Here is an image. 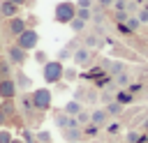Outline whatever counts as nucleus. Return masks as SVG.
<instances>
[{
	"label": "nucleus",
	"instance_id": "nucleus-1",
	"mask_svg": "<svg viewBox=\"0 0 148 143\" xmlns=\"http://www.w3.org/2000/svg\"><path fill=\"white\" fill-rule=\"evenodd\" d=\"M76 16V5L72 0H62L56 5L53 9V21L56 23H62V25H69V21Z\"/></svg>",
	"mask_w": 148,
	"mask_h": 143
},
{
	"label": "nucleus",
	"instance_id": "nucleus-2",
	"mask_svg": "<svg viewBox=\"0 0 148 143\" xmlns=\"http://www.w3.org/2000/svg\"><path fill=\"white\" fill-rule=\"evenodd\" d=\"M62 72H65V65L60 60H49L46 65H42V76L49 85H56L62 81Z\"/></svg>",
	"mask_w": 148,
	"mask_h": 143
},
{
	"label": "nucleus",
	"instance_id": "nucleus-3",
	"mask_svg": "<svg viewBox=\"0 0 148 143\" xmlns=\"http://www.w3.org/2000/svg\"><path fill=\"white\" fill-rule=\"evenodd\" d=\"M30 99H32V106L39 111V113H46L53 104V92L49 88H37L30 92Z\"/></svg>",
	"mask_w": 148,
	"mask_h": 143
},
{
	"label": "nucleus",
	"instance_id": "nucleus-4",
	"mask_svg": "<svg viewBox=\"0 0 148 143\" xmlns=\"http://www.w3.org/2000/svg\"><path fill=\"white\" fill-rule=\"evenodd\" d=\"M18 106H21L18 113H23V118H25L30 125H39V122H42V113L32 106L30 95H21V97H18Z\"/></svg>",
	"mask_w": 148,
	"mask_h": 143
},
{
	"label": "nucleus",
	"instance_id": "nucleus-5",
	"mask_svg": "<svg viewBox=\"0 0 148 143\" xmlns=\"http://www.w3.org/2000/svg\"><path fill=\"white\" fill-rule=\"evenodd\" d=\"M14 44L30 53V51H35V48H37V44H39V32H37L35 28H25V30L16 37V42H14Z\"/></svg>",
	"mask_w": 148,
	"mask_h": 143
},
{
	"label": "nucleus",
	"instance_id": "nucleus-6",
	"mask_svg": "<svg viewBox=\"0 0 148 143\" xmlns=\"http://www.w3.org/2000/svg\"><path fill=\"white\" fill-rule=\"evenodd\" d=\"M7 60L18 69V67H23V65L28 62V51H23V48L16 46V44H9V46H7Z\"/></svg>",
	"mask_w": 148,
	"mask_h": 143
},
{
	"label": "nucleus",
	"instance_id": "nucleus-7",
	"mask_svg": "<svg viewBox=\"0 0 148 143\" xmlns=\"http://www.w3.org/2000/svg\"><path fill=\"white\" fill-rule=\"evenodd\" d=\"M18 88L14 83V76L9 78H0V99H16Z\"/></svg>",
	"mask_w": 148,
	"mask_h": 143
},
{
	"label": "nucleus",
	"instance_id": "nucleus-8",
	"mask_svg": "<svg viewBox=\"0 0 148 143\" xmlns=\"http://www.w3.org/2000/svg\"><path fill=\"white\" fill-rule=\"evenodd\" d=\"M5 28H7V35L16 39V37H18V35H21V32L28 28V23H25V18L14 16V18H7V25H5Z\"/></svg>",
	"mask_w": 148,
	"mask_h": 143
},
{
	"label": "nucleus",
	"instance_id": "nucleus-9",
	"mask_svg": "<svg viewBox=\"0 0 148 143\" xmlns=\"http://www.w3.org/2000/svg\"><path fill=\"white\" fill-rule=\"evenodd\" d=\"M90 60H92V51L86 48V46H79V48L72 53V62H74L76 67H86Z\"/></svg>",
	"mask_w": 148,
	"mask_h": 143
},
{
	"label": "nucleus",
	"instance_id": "nucleus-10",
	"mask_svg": "<svg viewBox=\"0 0 148 143\" xmlns=\"http://www.w3.org/2000/svg\"><path fill=\"white\" fill-rule=\"evenodd\" d=\"M109 120H111V118H109V113H106V108H104V106H102V108L90 111V122H92V125H97L99 129H102V127H106V125H109Z\"/></svg>",
	"mask_w": 148,
	"mask_h": 143
},
{
	"label": "nucleus",
	"instance_id": "nucleus-11",
	"mask_svg": "<svg viewBox=\"0 0 148 143\" xmlns=\"http://www.w3.org/2000/svg\"><path fill=\"white\" fill-rule=\"evenodd\" d=\"M18 5H14V2H9V0H0V18H14V16H18Z\"/></svg>",
	"mask_w": 148,
	"mask_h": 143
},
{
	"label": "nucleus",
	"instance_id": "nucleus-12",
	"mask_svg": "<svg viewBox=\"0 0 148 143\" xmlns=\"http://www.w3.org/2000/svg\"><path fill=\"white\" fill-rule=\"evenodd\" d=\"M14 83H16V88H18V90H28V88L32 85V78H30L21 67H18V69H16V74H14Z\"/></svg>",
	"mask_w": 148,
	"mask_h": 143
},
{
	"label": "nucleus",
	"instance_id": "nucleus-13",
	"mask_svg": "<svg viewBox=\"0 0 148 143\" xmlns=\"http://www.w3.org/2000/svg\"><path fill=\"white\" fill-rule=\"evenodd\" d=\"M62 138H65L67 143H81V141H83V131H81V127L62 129Z\"/></svg>",
	"mask_w": 148,
	"mask_h": 143
},
{
	"label": "nucleus",
	"instance_id": "nucleus-14",
	"mask_svg": "<svg viewBox=\"0 0 148 143\" xmlns=\"http://www.w3.org/2000/svg\"><path fill=\"white\" fill-rule=\"evenodd\" d=\"M81 111H83V104L76 101V99H72V101H67V104L62 106V113H67V115H72V118H76Z\"/></svg>",
	"mask_w": 148,
	"mask_h": 143
},
{
	"label": "nucleus",
	"instance_id": "nucleus-15",
	"mask_svg": "<svg viewBox=\"0 0 148 143\" xmlns=\"http://www.w3.org/2000/svg\"><path fill=\"white\" fill-rule=\"evenodd\" d=\"M104 108H106V113H109V118H118V115L123 113V108H125V106H123L120 101H116V99H113V101H109V104H104Z\"/></svg>",
	"mask_w": 148,
	"mask_h": 143
},
{
	"label": "nucleus",
	"instance_id": "nucleus-16",
	"mask_svg": "<svg viewBox=\"0 0 148 143\" xmlns=\"http://www.w3.org/2000/svg\"><path fill=\"white\" fill-rule=\"evenodd\" d=\"M113 99H116V101H120L123 106H127V104H132V101H134V95H132L130 90H118Z\"/></svg>",
	"mask_w": 148,
	"mask_h": 143
},
{
	"label": "nucleus",
	"instance_id": "nucleus-17",
	"mask_svg": "<svg viewBox=\"0 0 148 143\" xmlns=\"http://www.w3.org/2000/svg\"><path fill=\"white\" fill-rule=\"evenodd\" d=\"M86 25H88V21H83V18H79V16H74L72 21H69V28H72V32H83L86 30Z\"/></svg>",
	"mask_w": 148,
	"mask_h": 143
},
{
	"label": "nucleus",
	"instance_id": "nucleus-18",
	"mask_svg": "<svg viewBox=\"0 0 148 143\" xmlns=\"http://www.w3.org/2000/svg\"><path fill=\"white\" fill-rule=\"evenodd\" d=\"M81 131H83V138H95V136L99 134V127H97V125H92V122H88V125H83V127H81Z\"/></svg>",
	"mask_w": 148,
	"mask_h": 143
},
{
	"label": "nucleus",
	"instance_id": "nucleus-19",
	"mask_svg": "<svg viewBox=\"0 0 148 143\" xmlns=\"http://www.w3.org/2000/svg\"><path fill=\"white\" fill-rule=\"evenodd\" d=\"M99 44H102L99 35H86V39H83V46H86V48H95V46H99Z\"/></svg>",
	"mask_w": 148,
	"mask_h": 143
},
{
	"label": "nucleus",
	"instance_id": "nucleus-20",
	"mask_svg": "<svg viewBox=\"0 0 148 143\" xmlns=\"http://www.w3.org/2000/svg\"><path fill=\"white\" fill-rule=\"evenodd\" d=\"M35 141H37V143H53V141H51V131H46V129H39V131L35 134Z\"/></svg>",
	"mask_w": 148,
	"mask_h": 143
},
{
	"label": "nucleus",
	"instance_id": "nucleus-21",
	"mask_svg": "<svg viewBox=\"0 0 148 143\" xmlns=\"http://www.w3.org/2000/svg\"><path fill=\"white\" fill-rule=\"evenodd\" d=\"M125 25H127V30H130V32H136L141 23H139V18H136V16H132V14H130V16H127V21H125Z\"/></svg>",
	"mask_w": 148,
	"mask_h": 143
},
{
	"label": "nucleus",
	"instance_id": "nucleus-22",
	"mask_svg": "<svg viewBox=\"0 0 148 143\" xmlns=\"http://www.w3.org/2000/svg\"><path fill=\"white\" fill-rule=\"evenodd\" d=\"M72 53H74V51H72L69 46H65V48H60V51H58V58H56V60L65 62V60H69V58H72Z\"/></svg>",
	"mask_w": 148,
	"mask_h": 143
},
{
	"label": "nucleus",
	"instance_id": "nucleus-23",
	"mask_svg": "<svg viewBox=\"0 0 148 143\" xmlns=\"http://www.w3.org/2000/svg\"><path fill=\"white\" fill-rule=\"evenodd\" d=\"M76 122H79V127L88 125V122H90V111H86V108H83V111H81V113L76 115Z\"/></svg>",
	"mask_w": 148,
	"mask_h": 143
},
{
	"label": "nucleus",
	"instance_id": "nucleus-24",
	"mask_svg": "<svg viewBox=\"0 0 148 143\" xmlns=\"http://www.w3.org/2000/svg\"><path fill=\"white\" fill-rule=\"evenodd\" d=\"M76 76H79V74H76L74 67H65V72H62V78H65V81H76Z\"/></svg>",
	"mask_w": 148,
	"mask_h": 143
},
{
	"label": "nucleus",
	"instance_id": "nucleus-25",
	"mask_svg": "<svg viewBox=\"0 0 148 143\" xmlns=\"http://www.w3.org/2000/svg\"><path fill=\"white\" fill-rule=\"evenodd\" d=\"M76 16L83 18V21H90V18H92V9H81V7H76Z\"/></svg>",
	"mask_w": 148,
	"mask_h": 143
},
{
	"label": "nucleus",
	"instance_id": "nucleus-26",
	"mask_svg": "<svg viewBox=\"0 0 148 143\" xmlns=\"http://www.w3.org/2000/svg\"><path fill=\"white\" fill-rule=\"evenodd\" d=\"M32 58H35V62H39V65H46V62H49V55H46L44 51H37V48H35V55H32Z\"/></svg>",
	"mask_w": 148,
	"mask_h": 143
},
{
	"label": "nucleus",
	"instance_id": "nucleus-27",
	"mask_svg": "<svg viewBox=\"0 0 148 143\" xmlns=\"http://www.w3.org/2000/svg\"><path fill=\"white\" fill-rule=\"evenodd\" d=\"M12 138H14V136H12V131H9L7 127L0 129V143H12Z\"/></svg>",
	"mask_w": 148,
	"mask_h": 143
},
{
	"label": "nucleus",
	"instance_id": "nucleus-28",
	"mask_svg": "<svg viewBox=\"0 0 148 143\" xmlns=\"http://www.w3.org/2000/svg\"><path fill=\"white\" fill-rule=\"evenodd\" d=\"M74 5L81 7V9H92V7H95V0H76Z\"/></svg>",
	"mask_w": 148,
	"mask_h": 143
},
{
	"label": "nucleus",
	"instance_id": "nucleus-29",
	"mask_svg": "<svg viewBox=\"0 0 148 143\" xmlns=\"http://www.w3.org/2000/svg\"><path fill=\"white\" fill-rule=\"evenodd\" d=\"M139 141H143V136L139 131H130L127 134V143H139Z\"/></svg>",
	"mask_w": 148,
	"mask_h": 143
},
{
	"label": "nucleus",
	"instance_id": "nucleus-30",
	"mask_svg": "<svg viewBox=\"0 0 148 143\" xmlns=\"http://www.w3.org/2000/svg\"><path fill=\"white\" fill-rule=\"evenodd\" d=\"M136 18H139V23H148V9H146V7H141V9H139V14H136Z\"/></svg>",
	"mask_w": 148,
	"mask_h": 143
},
{
	"label": "nucleus",
	"instance_id": "nucleus-31",
	"mask_svg": "<svg viewBox=\"0 0 148 143\" xmlns=\"http://www.w3.org/2000/svg\"><path fill=\"white\" fill-rule=\"evenodd\" d=\"M97 2V9H111L113 7V0H95Z\"/></svg>",
	"mask_w": 148,
	"mask_h": 143
},
{
	"label": "nucleus",
	"instance_id": "nucleus-32",
	"mask_svg": "<svg viewBox=\"0 0 148 143\" xmlns=\"http://www.w3.org/2000/svg\"><path fill=\"white\" fill-rule=\"evenodd\" d=\"M113 78H116V83H118V85H127V81H130V76H127L125 72H123V74H118V76H113Z\"/></svg>",
	"mask_w": 148,
	"mask_h": 143
},
{
	"label": "nucleus",
	"instance_id": "nucleus-33",
	"mask_svg": "<svg viewBox=\"0 0 148 143\" xmlns=\"http://www.w3.org/2000/svg\"><path fill=\"white\" fill-rule=\"evenodd\" d=\"M23 143H37V141H35V134H32L30 129L23 131Z\"/></svg>",
	"mask_w": 148,
	"mask_h": 143
},
{
	"label": "nucleus",
	"instance_id": "nucleus-34",
	"mask_svg": "<svg viewBox=\"0 0 148 143\" xmlns=\"http://www.w3.org/2000/svg\"><path fill=\"white\" fill-rule=\"evenodd\" d=\"M106 131L113 136V134H118V131H120V125H118V122H111V125H106Z\"/></svg>",
	"mask_w": 148,
	"mask_h": 143
},
{
	"label": "nucleus",
	"instance_id": "nucleus-35",
	"mask_svg": "<svg viewBox=\"0 0 148 143\" xmlns=\"http://www.w3.org/2000/svg\"><path fill=\"white\" fill-rule=\"evenodd\" d=\"M7 125H9V118H7V115H5L2 111H0V129H5Z\"/></svg>",
	"mask_w": 148,
	"mask_h": 143
},
{
	"label": "nucleus",
	"instance_id": "nucleus-36",
	"mask_svg": "<svg viewBox=\"0 0 148 143\" xmlns=\"http://www.w3.org/2000/svg\"><path fill=\"white\" fill-rule=\"evenodd\" d=\"M9 2H14V5H18V7H23V5H28V0H9Z\"/></svg>",
	"mask_w": 148,
	"mask_h": 143
},
{
	"label": "nucleus",
	"instance_id": "nucleus-37",
	"mask_svg": "<svg viewBox=\"0 0 148 143\" xmlns=\"http://www.w3.org/2000/svg\"><path fill=\"white\" fill-rule=\"evenodd\" d=\"M12 143H23V138H12Z\"/></svg>",
	"mask_w": 148,
	"mask_h": 143
},
{
	"label": "nucleus",
	"instance_id": "nucleus-38",
	"mask_svg": "<svg viewBox=\"0 0 148 143\" xmlns=\"http://www.w3.org/2000/svg\"><path fill=\"white\" fill-rule=\"evenodd\" d=\"M109 143H118V141H109Z\"/></svg>",
	"mask_w": 148,
	"mask_h": 143
},
{
	"label": "nucleus",
	"instance_id": "nucleus-39",
	"mask_svg": "<svg viewBox=\"0 0 148 143\" xmlns=\"http://www.w3.org/2000/svg\"><path fill=\"white\" fill-rule=\"evenodd\" d=\"M146 9H148V5H146Z\"/></svg>",
	"mask_w": 148,
	"mask_h": 143
},
{
	"label": "nucleus",
	"instance_id": "nucleus-40",
	"mask_svg": "<svg viewBox=\"0 0 148 143\" xmlns=\"http://www.w3.org/2000/svg\"><path fill=\"white\" fill-rule=\"evenodd\" d=\"M0 104H2V99H0Z\"/></svg>",
	"mask_w": 148,
	"mask_h": 143
}]
</instances>
